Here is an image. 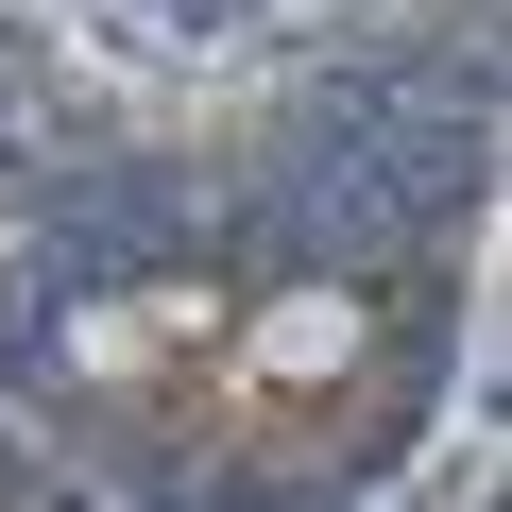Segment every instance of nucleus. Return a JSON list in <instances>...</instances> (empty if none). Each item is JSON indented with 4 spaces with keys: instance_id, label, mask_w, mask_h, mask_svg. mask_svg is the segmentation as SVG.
<instances>
[{
    "instance_id": "nucleus-1",
    "label": "nucleus",
    "mask_w": 512,
    "mask_h": 512,
    "mask_svg": "<svg viewBox=\"0 0 512 512\" xmlns=\"http://www.w3.org/2000/svg\"><path fill=\"white\" fill-rule=\"evenodd\" d=\"M222 274H137V291H86L69 325H52V376L103 410V427H137L171 376H205V342H222Z\"/></svg>"
}]
</instances>
